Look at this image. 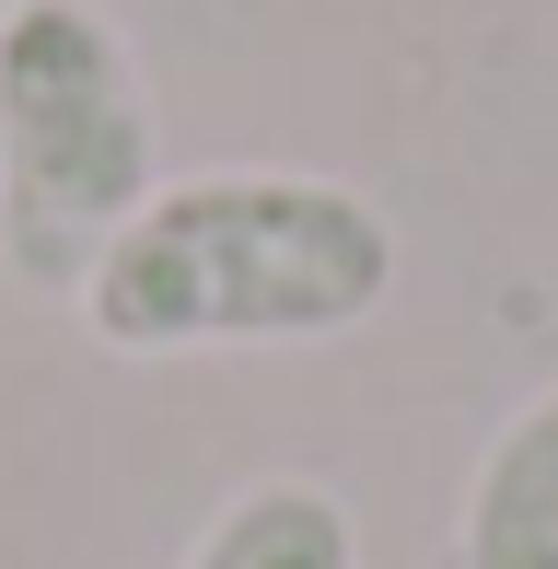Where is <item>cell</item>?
<instances>
[{
    "label": "cell",
    "mask_w": 558,
    "mask_h": 569,
    "mask_svg": "<svg viewBox=\"0 0 558 569\" xmlns=\"http://www.w3.org/2000/svg\"><path fill=\"white\" fill-rule=\"evenodd\" d=\"M385 302H396V221L361 187L291 174V163L163 174L82 279V326L117 360L315 349L372 326Z\"/></svg>",
    "instance_id": "cell-1"
},
{
    "label": "cell",
    "mask_w": 558,
    "mask_h": 569,
    "mask_svg": "<svg viewBox=\"0 0 558 569\" xmlns=\"http://www.w3.org/2000/svg\"><path fill=\"white\" fill-rule=\"evenodd\" d=\"M163 187L151 82L106 0H0V256L23 291L82 302L93 256Z\"/></svg>",
    "instance_id": "cell-2"
},
{
    "label": "cell",
    "mask_w": 558,
    "mask_h": 569,
    "mask_svg": "<svg viewBox=\"0 0 558 569\" xmlns=\"http://www.w3.org/2000/svg\"><path fill=\"white\" fill-rule=\"evenodd\" d=\"M454 569H558V383L500 419L454 511Z\"/></svg>",
    "instance_id": "cell-3"
},
{
    "label": "cell",
    "mask_w": 558,
    "mask_h": 569,
    "mask_svg": "<svg viewBox=\"0 0 558 569\" xmlns=\"http://www.w3.org/2000/svg\"><path fill=\"white\" fill-rule=\"evenodd\" d=\"M187 569H361V523L326 477H257L210 511Z\"/></svg>",
    "instance_id": "cell-4"
}]
</instances>
